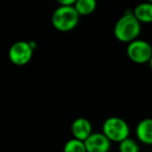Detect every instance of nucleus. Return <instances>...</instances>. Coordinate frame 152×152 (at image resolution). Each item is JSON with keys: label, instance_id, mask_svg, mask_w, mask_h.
Segmentation results:
<instances>
[{"label": "nucleus", "instance_id": "f257e3e1", "mask_svg": "<svg viewBox=\"0 0 152 152\" xmlns=\"http://www.w3.org/2000/svg\"><path fill=\"white\" fill-rule=\"evenodd\" d=\"M141 31L140 21L135 18L134 14L126 12L115 25V36L122 42H133Z\"/></svg>", "mask_w": 152, "mask_h": 152}, {"label": "nucleus", "instance_id": "f03ea898", "mask_svg": "<svg viewBox=\"0 0 152 152\" xmlns=\"http://www.w3.org/2000/svg\"><path fill=\"white\" fill-rule=\"evenodd\" d=\"M79 20V14L76 11L75 5L64 7L61 5L54 11L52 15V24L61 31H69L73 29Z\"/></svg>", "mask_w": 152, "mask_h": 152}, {"label": "nucleus", "instance_id": "7ed1b4c3", "mask_svg": "<svg viewBox=\"0 0 152 152\" xmlns=\"http://www.w3.org/2000/svg\"><path fill=\"white\" fill-rule=\"evenodd\" d=\"M103 133L113 142H123L128 139L129 127L123 119L110 117L103 124Z\"/></svg>", "mask_w": 152, "mask_h": 152}, {"label": "nucleus", "instance_id": "20e7f679", "mask_svg": "<svg viewBox=\"0 0 152 152\" xmlns=\"http://www.w3.org/2000/svg\"><path fill=\"white\" fill-rule=\"evenodd\" d=\"M127 54L129 58L137 64L150 61L152 57V47L148 42L143 40H134L129 43L127 47Z\"/></svg>", "mask_w": 152, "mask_h": 152}, {"label": "nucleus", "instance_id": "39448f33", "mask_svg": "<svg viewBox=\"0 0 152 152\" xmlns=\"http://www.w3.org/2000/svg\"><path fill=\"white\" fill-rule=\"evenodd\" d=\"M34 49L31 48L29 42L19 41L12 45L9 51L10 59L17 66L26 65L31 59Z\"/></svg>", "mask_w": 152, "mask_h": 152}, {"label": "nucleus", "instance_id": "423d86ee", "mask_svg": "<svg viewBox=\"0 0 152 152\" xmlns=\"http://www.w3.org/2000/svg\"><path fill=\"white\" fill-rule=\"evenodd\" d=\"M87 152H108L110 148V140L103 132H95L85 141Z\"/></svg>", "mask_w": 152, "mask_h": 152}, {"label": "nucleus", "instance_id": "0eeeda50", "mask_svg": "<svg viewBox=\"0 0 152 152\" xmlns=\"http://www.w3.org/2000/svg\"><path fill=\"white\" fill-rule=\"evenodd\" d=\"M71 130L74 135V139L85 142L92 134V124L87 119L78 118L73 122Z\"/></svg>", "mask_w": 152, "mask_h": 152}, {"label": "nucleus", "instance_id": "6e6552de", "mask_svg": "<svg viewBox=\"0 0 152 152\" xmlns=\"http://www.w3.org/2000/svg\"><path fill=\"white\" fill-rule=\"evenodd\" d=\"M137 135L142 143L152 145V119H144L137 124Z\"/></svg>", "mask_w": 152, "mask_h": 152}, {"label": "nucleus", "instance_id": "1a4fd4ad", "mask_svg": "<svg viewBox=\"0 0 152 152\" xmlns=\"http://www.w3.org/2000/svg\"><path fill=\"white\" fill-rule=\"evenodd\" d=\"M133 14L140 22H152V2H144L139 4L134 9Z\"/></svg>", "mask_w": 152, "mask_h": 152}, {"label": "nucleus", "instance_id": "9d476101", "mask_svg": "<svg viewBox=\"0 0 152 152\" xmlns=\"http://www.w3.org/2000/svg\"><path fill=\"white\" fill-rule=\"evenodd\" d=\"M75 9L79 15H89L95 11L96 1L95 0H77L75 3Z\"/></svg>", "mask_w": 152, "mask_h": 152}, {"label": "nucleus", "instance_id": "9b49d317", "mask_svg": "<svg viewBox=\"0 0 152 152\" xmlns=\"http://www.w3.org/2000/svg\"><path fill=\"white\" fill-rule=\"evenodd\" d=\"M64 152H87L85 142L77 139H72L66 143Z\"/></svg>", "mask_w": 152, "mask_h": 152}, {"label": "nucleus", "instance_id": "f8f14e48", "mask_svg": "<svg viewBox=\"0 0 152 152\" xmlns=\"http://www.w3.org/2000/svg\"><path fill=\"white\" fill-rule=\"evenodd\" d=\"M120 152H139V146L133 140L126 139L120 143Z\"/></svg>", "mask_w": 152, "mask_h": 152}, {"label": "nucleus", "instance_id": "ddd939ff", "mask_svg": "<svg viewBox=\"0 0 152 152\" xmlns=\"http://www.w3.org/2000/svg\"><path fill=\"white\" fill-rule=\"evenodd\" d=\"M58 3L64 7H73V5H75L76 1L75 0H59Z\"/></svg>", "mask_w": 152, "mask_h": 152}, {"label": "nucleus", "instance_id": "4468645a", "mask_svg": "<svg viewBox=\"0 0 152 152\" xmlns=\"http://www.w3.org/2000/svg\"><path fill=\"white\" fill-rule=\"evenodd\" d=\"M150 67H151V70H152V57H151V59H150Z\"/></svg>", "mask_w": 152, "mask_h": 152}]
</instances>
